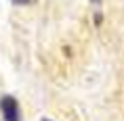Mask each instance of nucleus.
Wrapping results in <instances>:
<instances>
[{"mask_svg":"<svg viewBox=\"0 0 124 121\" xmlns=\"http://www.w3.org/2000/svg\"><path fill=\"white\" fill-rule=\"evenodd\" d=\"M0 108H2V115H4V121H19L21 113H19V104L13 96H4L0 100Z\"/></svg>","mask_w":124,"mask_h":121,"instance_id":"obj_1","label":"nucleus"},{"mask_svg":"<svg viewBox=\"0 0 124 121\" xmlns=\"http://www.w3.org/2000/svg\"><path fill=\"white\" fill-rule=\"evenodd\" d=\"M93 21H95V25H101V23H103V15L95 13V15H93Z\"/></svg>","mask_w":124,"mask_h":121,"instance_id":"obj_2","label":"nucleus"},{"mask_svg":"<svg viewBox=\"0 0 124 121\" xmlns=\"http://www.w3.org/2000/svg\"><path fill=\"white\" fill-rule=\"evenodd\" d=\"M13 4H19V6L21 4H30V0H13Z\"/></svg>","mask_w":124,"mask_h":121,"instance_id":"obj_3","label":"nucleus"},{"mask_svg":"<svg viewBox=\"0 0 124 121\" xmlns=\"http://www.w3.org/2000/svg\"><path fill=\"white\" fill-rule=\"evenodd\" d=\"M93 4H101V2H103V0H91Z\"/></svg>","mask_w":124,"mask_h":121,"instance_id":"obj_4","label":"nucleus"},{"mask_svg":"<svg viewBox=\"0 0 124 121\" xmlns=\"http://www.w3.org/2000/svg\"><path fill=\"white\" fill-rule=\"evenodd\" d=\"M42 121H51V119H42Z\"/></svg>","mask_w":124,"mask_h":121,"instance_id":"obj_5","label":"nucleus"}]
</instances>
